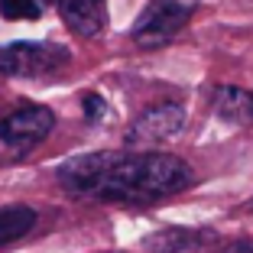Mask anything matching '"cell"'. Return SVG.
Wrapping results in <instances>:
<instances>
[{"label": "cell", "instance_id": "cell-1", "mask_svg": "<svg viewBox=\"0 0 253 253\" xmlns=\"http://www.w3.org/2000/svg\"><path fill=\"white\" fill-rule=\"evenodd\" d=\"M192 169L169 153H88L59 166L65 192L117 205H153L192 185Z\"/></svg>", "mask_w": 253, "mask_h": 253}, {"label": "cell", "instance_id": "cell-2", "mask_svg": "<svg viewBox=\"0 0 253 253\" xmlns=\"http://www.w3.org/2000/svg\"><path fill=\"white\" fill-rule=\"evenodd\" d=\"M55 126V114L42 104H23L0 120V159H20L45 140Z\"/></svg>", "mask_w": 253, "mask_h": 253}, {"label": "cell", "instance_id": "cell-3", "mask_svg": "<svg viewBox=\"0 0 253 253\" xmlns=\"http://www.w3.org/2000/svg\"><path fill=\"white\" fill-rule=\"evenodd\" d=\"M68 65V49L55 42L0 45V78H45Z\"/></svg>", "mask_w": 253, "mask_h": 253}, {"label": "cell", "instance_id": "cell-4", "mask_svg": "<svg viewBox=\"0 0 253 253\" xmlns=\"http://www.w3.org/2000/svg\"><path fill=\"white\" fill-rule=\"evenodd\" d=\"M195 7L198 0H149V7L136 16L130 36L143 49H159L192 20Z\"/></svg>", "mask_w": 253, "mask_h": 253}, {"label": "cell", "instance_id": "cell-5", "mask_svg": "<svg viewBox=\"0 0 253 253\" xmlns=\"http://www.w3.org/2000/svg\"><path fill=\"white\" fill-rule=\"evenodd\" d=\"M185 126V107L175 104V101H166V104H153L126 126V146L146 153L149 146L166 143Z\"/></svg>", "mask_w": 253, "mask_h": 253}, {"label": "cell", "instance_id": "cell-6", "mask_svg": "<svg viewBox=\"0 0 253 253\" xmlns=\"http://www.w3.org/2000/svg\"><path fill=\"white\" fill-rule=\"evenodd\" d=\"M62 20L72 33L84 39H94L107 26V3L104 0H55Z\"/></svg>", "mask_w": 253, "mask_h": 253}, {"label": "cell", "instance_id": "cell-7", "mask_svg": "<svg viewBox=\"0 0 253 253\" xmlns=\"http://www.w3.org/2000/svg\"><path fill=\"white\" fill-rule=\"evenodd\" d=\"M214 111L217 117L231 124H250L253 120V91H244L237 84H221L214 91Z\"/></svg>", "mask_w": 253, "mask_h": 253}, {"label": "cell", "instance_id": "cell-8", "mask_svg": "<svg viewBox=\"0 0 253 253\" xmlns=\"http://www.w3.org/2000/svg\"><path fill=\"white\" fill-rule=\"evenodd\" d=\"M33 227H36V211H33V208H26V205L0 208V247L26 237Z\"/></svg>", "mask_w": 253, "mask_h": 253}, {"label": "cell", "instance_id": "cell-9", "mask_svg": "<svg viewBox=\"0 0 253 253\" xmlns=\"http://www.w3.org/2000/svg\"><path fill=\"white\" fill-rule=\"evenodd\" d=\"M52 0H0L3 20H39Z\"/></svg>", "mask_w": 253, "mask_h": 253}, {"label": "cell", "instance_id": "cell-10", "mask_svg": "<svg viewBox=\"0 0 253 253\" xmlns=\"http://www.w3.org/2000/svg\"><path fill=\"white\" fill-rule=\"evenodd\" d=\"M192 237H195V234H188V231H166V234L149 237L146 247H153V250H159V253H175V250H182L185 244H192Z\"/></svg>", "mask_w": 253, "mask_h": 253}, {"label": "cell", "instance_id": "cell-11", "mask_svg": "<svg viewBox=\"0 0 253 253\" xmlns=\"http://www.w3.org/2000/svg\"><path fill=\"white\" fill-rule=\"evenodd\" d=\"M82 104H84V117H88L91 124H97V120L107 114V104H104V97H101V94H84Z\"/></svg>", "mask_w": 253, "mask_h": 253}, {"label": "cell", "instance_id": "cell-12", "mask_svg": "<svg viewBox=\"0 0 253 253\" xmlns=\"http://www.w3.org/2000/svg\"><path fill=\"white\" fill-rule=\"evenodd\" d=\"M227 253H253V240H247V244H234Z\"/></svg>", "mask_w": 253, "mask_h": 253}]
</instances>
